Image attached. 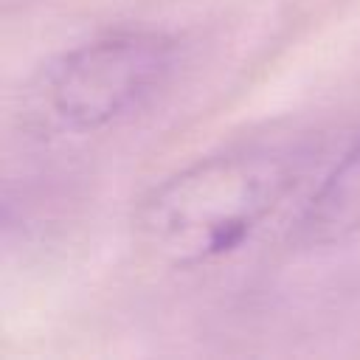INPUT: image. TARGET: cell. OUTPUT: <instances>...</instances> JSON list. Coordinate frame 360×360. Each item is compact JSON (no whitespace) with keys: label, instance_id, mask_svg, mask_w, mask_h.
<instances>
[{"label":"cell","instance_id":"obj_1","mask_svg":"<svg viewBox=\"0 0 360 360\" xmlns=\"http://www.w3.org/2000/svg\"><path fill=\"white\" fill-rule=\"evenodd\" d=\"M309 155L307 143H256L202 158L141 197L132 217L135 233L174 267L219 259L292 191Z\"/></svg>","mask_w":360,"mask_h":360},{"label":"cell","instance_id":"obj_2","mask_svg":"<svg viewBox=\"0 0 360 360\" xmlns=\"http://www.w3.org/2000/svg\"><path fill=\"white\" fill-rule=\"evenodd\" d=\"M177 42L163 31H112L45 62L22 93V118L45 135H90L146 107L172 79Z\"/></svg>","mask_w":360,"mask_h":360},{"label":"cell","instance_id":"obj_3","mask_svg":"<svg viewBox=\"0 0 360 360\" xmlns=\"http://www.w3.org/2000/svg\"><path fill=\"white\" fill-rule=\"evenodd\" d=\"M360 231V135L326 172L298 211L287 239L292 248L315 250L352 239Z\"/></svg>","mask_w":360,"mask_h":360}]
</instances>
